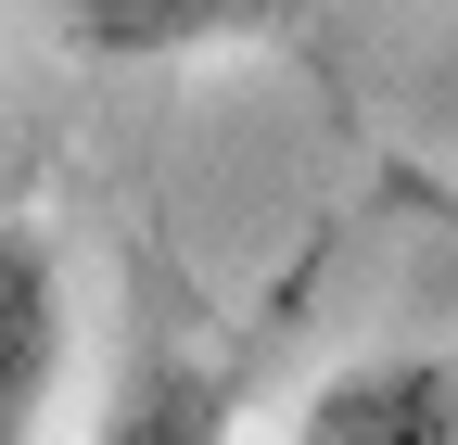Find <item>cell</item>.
Segmentation results:
<instances>
[{"instance_id":"1","label":"cell","mask_w":458,"mask_h":445,"mask_svg":"<svg viewBox=\"0 0 458 445\" xmlns=\"http://www.w3.org/2000/svg\"><path fill=\"white\" fill-rule=\"evenodd\" d=\"M280 445H458V357H445V344L344 357L318 395L293 407Z\"/></svg>"},{"instance_id":"2","label":"cell","mask_w":458,"mask_h":445,"mask_svg":"<svg viewBox=\"0 0 458 445\" xmlns=\"http://www.w3.org/2000/svg\"><path fill=\"white\" fill-rule=\"evenodd\" d=\"M64 344H77V293L51 230L0 216V445H38L51 395H64Z\"/></svg>"},{"instance_id":"3","label":"cell","mask_w":458,"mask_h":445,"mask_svg":"<svg viewBox=\"0 0 458 445\" xmlns=\"http://www.w3.org/2000/svg\"><path fill=\"white\" fill-rule=\"evenodd\" d=\"M51 26L89 64H179V51H216V38L267 26V0H51Z\"/></svg>"},{"instance_id":"4","label":"cell","mask_w":458,"mask_h":445,"mask_svg":"<svg viewBox=\"0 0 458 445\" xmlns=\"http://www.w3.org/2000/svg\"><path fill=\"white\" fill-rule=\"evenodd\" d=\"M77 445H229V382L204 357H140Z\"/></svg>"}]
</instances>
